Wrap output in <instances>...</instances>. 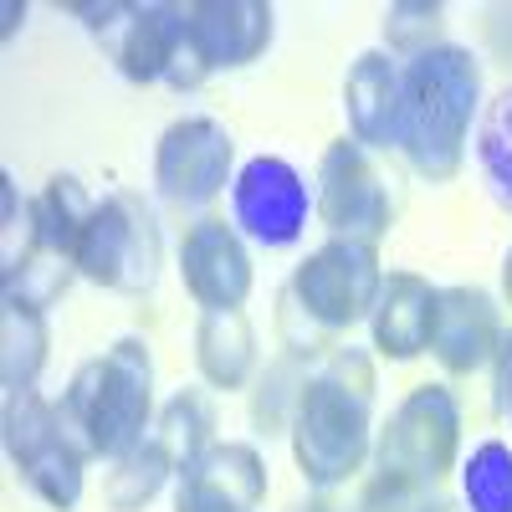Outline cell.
Here are the masks:
<instances>
[{
    "instance_id": "obj_1",
    "label": "cell",
    "mask_w": 512,
    "mask_h": 512,
    "mask_svg": "<svg viewBox=\"0 0 512 512\" xmlns=\"http://www.w3.org/2000/svg\"><path fill=\"white\" fill-rule=\"evenodd\" d=\"M482 103V67L466 47L420 52L400 67V139L405 159L425 180H451L466 154V128Z\"/></svg>"
},
{
    "instance_id": "obj_2",
    "label": "cell",
    "mask_w": 512,
    "mask_h": 512,
    "mask_svg": "<svg viewBox=\"0 0 512 512\" xmlns=\"http://www.w3.org/2000/svg\"><path fill=\"white\" fill-rule=\"evenodd\" d=\"M369 405H374V364L364 349H328L318 379L303 384L292 410V456L313 487L349 482L369 456Z\"/></svg>"
},
{
    "instance_id": "obj_3",
    "label": "cell",
    "mask_w": 512,
    "mask_h": 512,
    "mask_svg": "<svg viewBox=\"0 0 512 512\" xmlns=\"http://www.w3.org/2000/svg\"><path fill=\"white\" fill-rule=\"evenodd\" d=\"M57 420L67 441L82 456H113L123 461L134 446H144L154 420V359L139 338H123L103 359H88L77 369L72 390L57 405Z\"/></svg>"
},
{
    "instance_id": "obj_4",
    "label": "cell",
    "mask_w": 512,
    "mask_h": 512,
    "mask_svg": "<svg viewBox=\"0 0 512 512\" xmlns=\"http://www.w3.org/2000/svg\"><path fill=\"white\" fill-rule=\"evenodd\" d=\"M77 16H88V26L113 47V62L123 67V77L134 82H169V88H200L210 77V67L200 62L195 41H190V21L185 6H72Z\"/></svg>"
},
{
    "instance_id": "obj_5",
    "label": "cell",
    "mask_w": 512,
    "mask_h": 512,
    "mask_svg": "<svg viewBox=\"0 0 512 512\" xmlns=\"http://www.w3.org/2000/svg\"><path fill=\"white\" fill-rule=\"evenodd\" d=\"M461 446V410L446 384H420L405 395V405L390 415L374 451V466L384 482H405L431 492L451 466Z\"/></svg>"
},
{
    "instance_id": "obj_6",
    "label": "cell",
    "mask_w": 512,
    "mask_h": 512,
    "mask_svg": "<svg viewBox=\"0 0 512 512\" xmlns=\"http://www.w3.org/2000/svg\"><path fill=\"white\" fill-rule=\"evenodd\" d=\"M159 221L139 195H108L77 246V272L113 292H149L159 277Z\"/></svg>"
},
{
    "instance_id": "obj_7",
    "label": "cell",
    "mask_w": 512,
    "mask_h": 512,
    "mask_svg": "<svg viewBox=\"0 0 512 512\" xmlns=\"http://www.w3.org/2000/svg\"><path fill=\"white\" fill-rule=\"evenodd\" d=\"M379 251L374 241H349V236H333L323 241L303 267L292 272V287L287 297L297 308H303L318 328L338 333V328H349L359 318L374 313L379 303Z\"/></svg>"
},
{
    "instance_id": "obj_8",
    "label": "cell",
    "mask_w": 512,
    "mask_h": 512,
    "mask_svg": "<svg viewBox=\"0 0 512 512\" xmlns=\"http://www.w3.org/2000/svg\"><path fill=\"white\" fill-rule=\"evenodd\" d=\"M6 451L21 466L26 487L47 507L72 512L82 502V461L88 456L67 441L52 400H41L36 390H21L6 400Z\"/></svg>"
},
{
    "instance_id": "obj_9",
    "label": "cell",
    "mask_w": 512,
    "mask_h": 512,
    "mask_svg": "<svg viewBox=\"0 0 512 512\" xmlns=\"http://www.w3.org/2000/svg\"><path fill=\"white\" fill-rule=\"evenodd\" d=\"M236 144L226 134V123L216 118H180L164 128L159 154H154V185L169 205L195 210L205 200H216L226 190Z\"/></svg>"
},
{
    "instance_id": "obj_10",
    "label": "cell",
    "mask_w": 512,
    "mask_h": 512,
    "mask_svg": "<svg viewBox=\"0 0 512 512\" xmlns=\"http://www.w3.org/2000/svg\"><path fill=\"white\" fill-rule=\"evenodd\" d=\"M390 216H395V200L384 190L374 159L364 154V144H349V139L333 144L318 169V221L333 236L379 241L390 231Z\"/></svg>"
},
{
    "instance_id": "obj_11",
    "label": "cell",
    "mask_w": 512,
    "mask_h": 512,
    "mask_svg": "<svg viewBox=\"0 0 512 512\" xmlns=\"http://www.w3.org/2000/svg\"><path fill=\"white\" fill-rule=\"evenodd\" d=\"M231 205H236V226L256 241V246H292L308 226V185L287 159H251L236 185H231Z\"/></svg>"
},
{
    "instance_id": "obj_12",
    "label": "cell",
    "mask_w": 512,
    "mask_h": 512,
    "mask_svg": "<svg viewBox=\"0 0 512 512\" xmlns=\"http://www.w3.org/2000/svg\"><path fill=\"white\" fill-rule=\"evenodd\" d=\"M262 497H267V461L256 456V446L226 441L210 446L195 466H185L175 512H256Z\"/></svg>"
},
{
    "instance_id": "obj_13",
    "label": "cell",
    "mask_w": 512,
    "mask_h": 512,
    "mask_svg": "<svg viewBox=\"0 0 512 512\" xmlns=\"http://www.w3.org/2000/svg\"><path fill=\"white\" fill-rule=\"evenodd\" d=\"M180 272L195 303L205 308H241L251 292V256L226 221H195L180 246Z\"/></svg>"
},
{
    "instance_id": "obj_14",
    "label": "cell",
    "mask_w": 512,
    "mask_h": 512,
    "mask_svg": "<svg viewBox=\"0 0 512 512\" xmlns=\"http://www.w3.org/2000/svg\"><path fill=\"white\" fill-rule=\"evenodd\" d=\"M502 349V323L482 287H441L436 292V323H431V354L446 374H472Z\"/></svg>"
},
{
    "instance_id": "obj_15",
    "label": "cell",
    "mask_w": 512,
    "mask_h": 512,
    "mask_svg": "<svg viewBox=\"0 0 512 512\" xmlns=\"http://www.w3.org/2000/svg\"><path fill=\"white\" fill-rule=\"evenodd\" d=\"M185 21L210 72L256 62L272 41V6L262 0H200V6H185Z\"/></svg>"
},
{
    "instance_id": "obj_16",
    "label": "cell",
    "mask_w": 512,
    "mask_h": 512,
    "mask_svg": "<svg viewBox=\"0 0 512 512\" xmlns=\"http://www.w3.org/2000/svg\"><path fill=\"white\" fill-rule=\"evenodd\" d=\"M374 349L384 359H415L420 349H431V323H436V287L415 277V272H395L384 277L379 303H374Z\"/></svg>"
},
{
    "instance_id": "obj_17",
    "label": "cell",
    "mask_w": 512,
    "mask_h": 512,
    "mask_svg": "<svg viewBox=\"0 0 512 512\" xmlns=\"http://www.w3.org/2000/svg\"><path fill=\"white\" fill-rule=\"evenodd\" d=\"M344 108L359 144L390 149L400 139V62L384 52H364L344 82Z\"/></svg>"
},
{
    "instance_id": "obj_18",
    "label": "cell",
    "mask_w": 512,
    "mask_h": 512,
    "mask_svg": "<svg viewBox=\"0 0 512 512\" xmlns=\"http://www.w3.org/2000/svg\"><path fill=\"white\" fill-rule=\"evenodd\" d=\"M195 364L216 390H241L256 364V333L241 308H205L195 328Z\"/></svg>"
},
{
    "instance_id": "obj_19",
    "label": "cell",
    "mask_w": 512,
    "mask_h": 512,
    "mask_svg": "<svg viewBox=\"0 0 512 512\" xmlns=\"http://www.w3.org/2000/svg\"><path fill=\"white\" fill-rule=\"evenodd\" d=\"M41 364H47V313L6 292V313H0V379H6V390H31Z\"/></svg>"
},
{
    "instance_id": "obj_20",
    "label": "cell",
    "mask_w": 512,
    "mask_h": 512,
    "mask_svg": "<svg viewBox=\"0 0 512 512\" xmlns=\"http://www.w3.org/2000/svg\"><path fill=\"white\" fill-rule=\"evenodd\" d=\"M93 200L72 175L47 180V190L36 195V226H41V246L47 256H62V262H77V246L93 226Z\"/></svg>"
},
{
    "instance_id": "obj_21",
    "label": "cell",
    "mask_w": 512,
    "mask_h": 512,
    "mask_svg": "<svg viewBox=\"0 0 512 512\" xmlns=\"http://www.w3.org/2000/svg\"><path fill=\"white\" fill-rule=\"evenodd\" d=\"M36 256H47L41 246V226H36V200H21L16 180H0V277L6 287L36 267Z\"/></svg>"
},
{
    "instance_id": "obj_22",
    "label": "cell",
    "mask_w": 512,
    "mask_h": 512,
    "mask_svg": "<svg viewBox=\"0 0 512 512\" xmlns=\"http://www.w3.org/2000/svg\"><path fill=\"white\" fill-rule=\"evenodd\" d=\"M175 472V456H169V446L159 436H149L144 446H134L123 461H118V472L108 482V507L113 512H139L159 497L164 477Z\"/></svg>"
},
{
    "instance_id": "obj_23",
    "label": "cell",
    "mask_w": 512,
    "mask_h": 512,
    "mask_svg": "<svg viewBox=\"0 0 512 512\" xmlns=\"http://www.w3.org/2000/svg\"><path fill=\"white\" fill-rule=\"evenodd\" d=\"M210 431H216V410H210V400L200 390H180L159 415V441L169 446L175 466H195L210 446H216Z\"/></svg>"
},
{
    "instance_id": "obj_24",
    "label": "cell",
    "mask_w": 512,
    "mask_h": 512,
    "mask_svg": "<svg viewBox=\"0 0 512 512\" xmlns=\"http://www.w3.org/2000/svg\"><path fill=\"white\" fill-rule=\"evenodd\" d=\"M477 159H482L492 195L512 210V88L497 93L477 123Z\"/></svg>"
},
{
    "instance_id": "obj_25",
    "label": "cell",
    "mask_w": 512,
    "mask_h": 512,
    "mask_svg": "<svg viewBox=\"0 0 512 512\" xmlns=\"http://www.w3.org/2000/svg\"><path fill=\"white\" fill-rule=\"evenodd\" d=\"M466 512H512V451L502 441H487L466 461Z\"/></svg>"
},
{
    "instance_id": "obj_26",
    "label": "cell",
    "mask_w": 512,
    "mask_h": 512,
    "mask_svg": "<svg viewBox=\"0 0 512 512\" xmlns=\"http://www.w3.org/2000/svg\"><path fill=\"white\" fill-rule=\"evenodd\" d=\"M441 31H446V6H431V0H410V6L384 11V36H390V47L405 52V57L441 47Z\"/></svg>"
},
{
    "instance_id": "obj_27",
    "label": "cell",
    "mask_w": 512,
    "mask_h": 512,
    "mask_svg": "<svg viewBox=\"0 0 512 512\" xmlns=\"http://www.w3.org/2000/svg\"><path fill=\"white\" fill-rule=\"evenodd\" d=\"M303 384H308V374H303V359H292V354H282L267 374H262V384H256V425H267V431H282V420H287V405L297 410V400H303Z\"/></svg>"
},
{
    "instance_id": "obj_28",
    "label": "cell",
    "mask_w": 512,
    "mask_h": 512,
    "mask_svg": "<svg viewBox=\"0 0 512 512\" xmlns=\"http://www.w3.org/2000/svg\"><path fill=\"white\" fill-rule=\"evenodd\" d=\"M364 512H425V492L405 487V482H384L374 477L364 492Z\"/></svg>"
},
{
    "instance_id": "obj_29",
    "label": "cell",
    "mask_w": 512,
    "mask_h": 512,
    "mask_svg": "<svg viewBox=\"0 0 512 512\" xmlns=\"http://www.w3.org/2000/svg\"><path fill=\"white\" fill-rule=\"evenodd\" d=\"M497 410L512 415V333L502 338V349H497Z\"/></svg>"
},
{
    "instance_id": "obj_30",
    "label": "cell",
    "mask_w": 512,
    "mask_h": 512,
    "mask_svg": "<svg viewBox=\"0 0 512 512\" xmlns=\"http://www.w3.org/2000/svg\"><path fill=\"white\" fill-rule=\"evenodd\" d=\"M502 287H507V303H512V251H507V262H502Z\"/></svg>"
},
{
    "instance_id": "obj_31",
    "label": "cell",
    "mask_w": 512,
    "mask_h": 512,
    "mask_svg": "<svg viewBox=\"0 0 512 512\" xmlns=\"http://www.w3.org/2000/svg\"><path fill=\"white\" fill-rule=\"evenodd\" d=\"M16 16H26V6H6V36L16 31Z\"/></svg>"
},
{
    "instance_id": "obj_32",
    "label": "cell",
    "mask_w": 512,
    "mask_h": 512,
    "mask_svg": "<svg viewBox=\"0 0 512 512\" xmlns=\"http://www.w3.org/2000/svg\"><path fill=\"white\" fill-rule=\"evenodd\" d=\"M425 512H456L451 502H425Z\"/></svg>"
},
{
    "instance_id": "obj_33",
    "label": "cell",
    "mask_w": 512,
    "mask_h": 512,
    "mask_svg": "<svg viewBox=\"0 0 512 512\" xmlns=\"http://www.w3.org/2000/svg\"><path fill=\"white\" fill-rule=\"evenodd\" d=\"M303 512H333V507H323V502H313V507H303Z\"/></svg>"
}]
</instances>
